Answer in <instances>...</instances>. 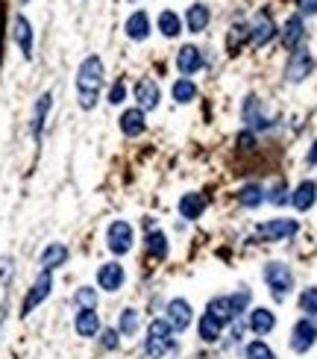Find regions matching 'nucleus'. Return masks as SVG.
Returning a JSON list of instances; mask_svg holds the SVG:
<instances>
[{
    "label": "nucleus",
    "mask_w": 317,
    "mask_h": 359,
    "mask_svg": "<svg viewBox=\"0 0 317 359\" xmlns=\"http://www.w3.org/2000/svg\"><path fill=\"white\" fill-rule=\"evenodd\" d=\"M106 83V68H103V59L100 56H85L77 68V97H80V106L85 112H91L100 100V89Z\"/></svg>",
    "instance_id": "f257e3e1"
},
{
    "label": "nucleus",
    "mask_w": 317,
    "mask_h": 359,
    "mask_svg": "<svg viewBox=\"0 0 317 359\" xmlns=\"http://www.w3.org/2000/svg\"><path fill=\"white\" fill-rule=\"evenodd\" d=\"M168 353H179L177 333L165 318H156V321H150L147 336H144V356L147 359H165Z\"/></svg>",
    "instance_id": "f03ea898"
},
{
    "label": "nucleus",
    "mask_w": 317,
    "mask_h": 359,
    "mask_svg": "<svg viewBox=\"0 0 317 359\" xmlns=\"http://www.w3.org/2000/svg\"><path fill=\"white\" fill-rule=\"evenodd\" d=\"M262 274H265V283H267L273 300H285L288 295H291V289H294V271L288 268L285 262H267Z\"/></svg>",
    "instance_id": "7ed1b4c3"
},
{
    "label": "nucleus",
    "mask_w": 317,
    "mask_h": 359,
    "mask_svg": "<svg viewBox=\"0 0 317 359\" xmlns=\"http://www.w3.org/2000/svg\"><path fill=\"white\" fill-rule=\"evenodd\" d=\"M300 233V224L294 218H273L256 227V241L262 245H277V241H288L291 236Z\"/></svg>",
    "instance_id": "20e7f679"
},
{
    "label": "nucleus",
    "mask_w": 317,
    "mask_h": 359,
    "mask_svg": "<svg viewBox=\"0 0 317 359\" xmlns=\"http://www.w3.org/2000/svg\"><path fill=\"white\" fill-rule=\"evenodd\" d=\"M133 245H135V227L129 224V221L118 218V221H112V224L106 227V248H109L115 256L129 253V251H133Z\"/></svg>",
    "instance_id": "39448f33"
},
{
    "label": "nucleus",
    "mask_w": 317,
    "mask_h": 359,
    "mask_svg": "<svg viewBox=\"0 0 317 359\" xmlns=\"http://www.w3.org/2000/svg\"><path fill=\"white\" fill-rule=\"evenodd\" d=\"M241 118H244V124H247V130H253V133L256 130H270V127H273V115H267L265 100L256 97V94H250L247 100H244Z\"/></svg>",
    "instance_id": "423d86ee"
},
{
    "label": "nucleus",
    "mask_w": 317,
    "mask_h": 359,
    "mask_svg": "<svg viewBox=\"0 0 317 359\" xmlns=\"http://www.w3.org/2000/svg\"><path fill=\"white\" fill-rule=\"evenodd\" d=\"M50 292H53V271H41V274L36 277V283L30 286V292H27L24 304H21V315H24V318L30 312H36V307L45 304V300L50 297Z\"/></svg>",
    "instance_id": "0eeeda50"
},
{
    "label": "nucleus",
    "mask_w": 317,
    "mask_h": 359,
    "mask_svg": "<svg viewBox=\"0 0 317 359\" xmlns=\"http://www.w3.org/2000/svg\"><path fill=\"white\" fill-rule=\"evenodd\" d=\"M165 321L174 327V333L179 336V333H185V330L191 327V321H194V309H191V304L185 297H174V300H168V307H165Z\"/></svg>",
    "instance_id": "6e6552de"
},
{
    "label": "nucleus",
    "mask_w": 317,
    "mask_h": 359,
    "mask_svg": "<svg viewBox=\"0 0 317 359\" xmlns=\"http://www.w3.org/2000/svg\"><path fill=\"white\" fill-rule=\"evenodd\" d=\"M273 36H277V21H273V15L267 9H258L253 15V21H250V45L265 48Z\"/></svg>",
    "instance_id": "1a4fd4ad"
},
{
    "label": "nucleus",
    "mask_w": 317,
    "mask_h": 359,
    "mask_svg": "<svg viewBox=\"0 0 317 359\" xmlns=\"http://www.w3.org/2000/svg\"><path fill=\"white\" fill-rule=\"evenodd\" d=\"M317 342V324L314 318H300L291 330V351L294 353H309Z\"/></svg>",
    "instance_id": "9d476101"
},
{
    "label": "nucleus",
    "mask_w": 317,
    "mask_h": 359,
    "mask_svg": "<svg viewBox=\"0 0 317 359\" xmlns=\"http://www.w3.org/2000/svg\"><path fill=\"white\" fill-rule=\"evenodd\" d=\"M311 68H314V56L306 48H297L291 53V59H288V65H285V80L288 83H302L311 74Z\"/></svg>",
    "instance_id": "9b49d317"
},
{
    "label": "nucleus",
    "mask_w": 317,
    "mask_h": 359,
    "mask_svg": "<svg viewBox=\"0 0 317 359\" xmlns=\"http://www.w3.org/2000/svg\"><path fill=\"white\" fill-rule=\"evenodd\" d=\"M135 100H138V109L141 112H153L158 104H162V89H158V83L153 77H141L133 89Z\"/></svg>",
    "instance_id": "f8f14e48"
},
{
    "label": "nucleus",
    "mask_w": 317,
    "mask_h": 359,
    "mask_svg": "<svg viewBox=\"0 0 317 359\" xmlns=\"http://www.w3.org/2000/svg\"><path fill=\"white\" fill-rule=\"evenodd\" d=\"M126 283V271L121 262H103L97 268V286L103 292H121Z\"/></svg>",
    "instance_id": "ddd939ff"
},
{
    "label": "nucleus",
    "mask_w": 317,
    "mask_h": 359,
    "mask_svg": "<svg viewBox=\"0 0 317 359\" xmlns=\"http://www.w3.org/2000/svg\"><path fill=\"white\" fill-rule=\"evenodd\" d=\"M177 68H179V74H185V77L197 74V71L203 68V50H200L197 45H182L179 53H177Z\"/></svg>",
    "instance_id": "4468645a"
},
{
    "label": "nucleus",
    "mask_w": 317,
    "mask_h": 359,
    "mask_svg": "<svg viewBox=\"0 0 317 359\" xmlns=\"http://www.w3.org/2000/svg\"><path fill=\"white\" fill-rule=\"evenodd\" d=\"M12 38L18 41L24 59H33V24L27 21V15H15V21H12Z\"/></svg>",
    "instance_id": "2eb2a0df"
},
{
    "label": "nucleus",
    "mask_w": 317,
    "mask_h": 359,
    "mask_svg": "<svg viewBox=\"0 0 317 359\" xmlns=\"http://www.w3.org/2000/svg\"><path fill=\"white\" fill-rule=\"evenodd\" d=\"M121 133L126 136V139H138L144 130H147V118H144V112L135 106V109H124V115H121Z\"/></svg>",
    "instance_id": "dca6fc26"
},
{
    "label": "nucleus",
    "mask_w": 317,
    "mask_h": 359,
    "mask_svg": "<svg viewBox=\"0 0 317 359\" xmlns=\"http://www.w3.org/2000/svg\"><path fill=\"white\" fill-rule=\"evenodd\" d=\"M74 330H77V336H82V339H94L100 333V315L94 309H77Z\"/></svg>",
    "instance_id": "f3484780"
},
{
    "label": "nucleus",
    "mask_w": 317,
    "mask_h": 359,
    "mask_svg": "<svg viewBox=\"0 0 317 359\" xmlns=\"http://www.w3.org/2000/svg\"><path fill=\"white\" fill-rule=\"evenodd\" d=\"M314 200H317V183L314 180H302L291 192V204L297 212H309L314 206Z\"/></svg>",
    "instance_id": "a211bd4d"
},
{
    "label": "nucleus",
    "mask_w": 317,
    "mask_h": 359,
    "mask_svg": "<svg viewBox=\"0 0 317 359\" xmlns=\"http://www.w3.org/2000/svg\"><path fill=\"white\" fill-rule=\"evenodd\" d=\"M124 30H126V36L133 38V41H144V38L150 36V15H147V12H144V9L133 12V15L126 18Z\"/></svg>",
    "instance_id": "6ab92c4d"
},
{
    "label": "nucleus",
    "mask_w": 317,
    "mask_h": 359,
    "mask_svg": "<svg viewBox=\"0 0 317 359\" xmlns=\"http://www.w3.org/2000/svg\"><path fill=\"white\" fill-rule=\"evenodd\" d=\"M38 262H41V271H56L59 265L68 262V248L62 245V241H53V245H47L45 251H41Z\"/></svg>",
    "instance_id": "aec40b11"
},
{
    "label": "nucleus",
    "mask_w": 317,
    "mask_h": 359,
    "mask_svg": "<svg viewBox=\"0 0 317 359\" xmlns=\"http://www.w3.org/2000/svg\"><path fill=\"white\" fill-rule=\"evenodd\" d=\"M179 215L185 221H197L200 215H203V209H206V197L203 195H197V192H189V195H182L179 197Z\"/></svg>",
    "instance_id": "412c9836"
},
{
    "label": "nucleus",
    "mask_w": 317,
    "mask_h": 359,
    "mask_svg": "<svg viewBox=\"0 0 317 359\" xmlns=\"http://www.w3.org/2000/svg\"><path fill=\"white\" fill-rule=\"evenodd\" d=\"M302 36H306V27H302V15H291L285 21V30H282V48L285 50H297Z\"/></svg>",
    "instance_id": "4be33fe9"
},
{
    "label": "nucleus",
    "mask_w": 317,
    "mask_h": 359,
    "mask_svg": "<svg viewBox=\"0 0 317 359\" xmlns=\"http://www.w3.org/2000/svg\"><path fill=\"white\" fill-rule=\"evenodd\" d=\"M212 21V12L206 3H191L189 12H185V27H189V33H203Z\"/></svg>",
    "instance_id": "5701e85b"
},
{
    "label": "nucleus",
    "mask_w": 317,
    "mask_h": 359,
    "mask_svg": "<svg viewBox=\"0 0 317 359\" xmlns=\"http://www.w3.org/2000/svg\"><path fill=\"white\" fill-rule=\"evenodd\" d=\"M223 327H226V324H221L218 318H214V315L203 312V318H200V324H197L200 342H206V344H218V342H221V336H223Z\"/></svg>",
    "instance_id": "b1692460"
},
{
    "label": "nucleus",
    "mask_w": 317,
    "mask_h": 359,
    "mask_svg": "<svg viewBox=\"0 0 317 359\" xmlns=\"http://www.w3.org/2000/svg\"><path fill=\"white\" fill-rule=\"evenodd\" d=\"M206 312L209 315H214L221 324H233L238 315H235V309H233V300H229V295H218V297H212L209 300V307H206Z\"/></svg>",
    "instance_id": "393cba45"
},
{
    "label": "nucleus",
    "mask_w": 317,
    "mask_h": 359,
    "mask_svg": "<svg viewBox=\"0 0 317 359\" xmlns=\"http://www.w3.org/2000/svg\"><path fill=\"white\" fill-rule=\"evenodd\" d=\"M250 330L256 336H267V333H273V327H277V315H273L270 309H265V307H258V309H253L250 312Z\"/></svg>",
    "instance_id": "a878e982"
},
{
    "label": "nucleus",
    "mask_w": 317,
    "mask_h": 359,
    "mask_svg": "<svg viewBox=\"0 0 317 359\" xmlns=\"http://www.w3.org/2000/svg\"><path fill=\"white\" fill-rule=\"evenodd\" d=\"M156 27H158V33H162L165 38H177V36L182 33V18H179V12L162 9V12H158V18H156Z\"/></svg>",
    "instance_id": "bb28decb"
},
{
    "label": "nucleus",
    "mask_w": 317,
    "mask_h": 359,
    "mask_svg": "<svg viewBox=\"0 0 317 359\" xmlns=\"http://www.w3.org/2000/svg\"><path fill=\"white\" fill-rule=\"evenodd\" d=\"M138 330H141V312L133 309V307H126V309L121 312V318H118V333H121V339L138 336Z\"/></svg>",
    "instance_id": "cd10ccee"
},
{
    "label": "nucleus",
    "mask_w": 317,
    "mask_h": 359,
    "mask_svg": "<svg viewBox=\"0 0 317 359\" xmlns=\"http://www.w3.org/2000/svg\"><path fill=\"white\" fill-rule=\"evenodd\" d=\"M50 106H53V94L50 92H45V94L36 100V109H33V136L36 139L41 136V130H45V121H47Z\"/></svg>",
    "instance_id": "c85d7f7f"
},
{
    "label": "nucleus",
    "mask_w": 317,
    "mask_h": 359,
    "mask_svg": "<svg viewBox=\"0 0 317 359\" xmlns=\"http://www.w3.org/2000/svg\"><path fill=\"white\" fill-rule=\"evenodd\" d=\"M144 248H147V253L156 256V260H165L168 256V236L162 230H150L147 239H144Z\"/></svg>",
    "instance_id": "c756f323"
},
{
    "label": "nucleus",
    "mask_w": 317,
    "mask_h": 359,
    "mask_svg": "<svg viewBox=\"0 0 317 359\" xmlns=\"http://www.w3.org/2000/svg\"><path fill=\"white\" fill-rule=\"evenodd\" d=\"M170 94H174L177 104H191V100H197V83L189 77H179L174 83V89H170Z\"/></svg>",
    "instance_id": "7c9ffc66"
},
{
    "label": "nucleus",
    "mask_w": 317,
    "mask_h": 359,
    "mask_svg": "<svg viewBox=\"0 0 317 359\" xmlns=\"http://www.w3.org/2000/svg\"><path fill=\"white\" fill-rule=\"evenodd\" d=\"M238 200H241V206L256 209V206H262V200H265V189H262L258 183H250V185H244V189H241Z\"/></svg>",
    "instance_id": "2f4dec72"
},
{
    "label": "nucleus",
    "mask_w": 317,
    "mask_h": 359,
    "mask_svg": "<svg viewBox=\"0 0 317 359\" xmlns=\"http://www.w3.org/2000/svg\"><path fill=\"white\" fill-rule=\"evenodd\" d=\"M244 359H277V353H273L267 342L253 339V342H247V348H244Z\"/></svg>",
    "instance_id": "473e14b6"
},
{
    "label": "nucleus",
    "mask_w": 317,
    "mask_h": 359,
    "mask_svg": "<svg viewBox=\"0 0 317 359\" xmlns=\"http://www.w3.org/2000/svg\"><path fill=\"white\" fill-rule=\"evenodd\" d=\"M244 41H250V24H235L233 30H229V36H226V50L235 53Z\"/></svg>",
    "instance_id": "72a5a7b5"
},
{
    "label": "nucleus",
    "mask_w": 317,
    "mask_h": 359,
    "mask_svg": "<svg viewBox=\"0 0 317 359\" xmlns=\"http://www.w3.org/2000/svg\"><path fill=\"white\" fill-rule=\"evenodd\" d=\"M74 304L80 309H94L97 307V289H91V286H80V289L74 292Z\"/></svg>",
    "instance_id": "f704fd0d"
},
{
    "label": "nucleus",
    "mask_w": 317,
    "mask_h": 359,
    "mask_svg": "<svg viewBox=\"0 0 317 359\" xmlns=\"http://www.w3.org/2000/svg\"><path fill=\"white\" fill-rule=\"evenodd\" d=\"M300 309L306 312V318H314V315H317V286H309V289H302V295H300Z\"/></svg>",
    "instance_id": "c9c22d12"
},
{
    "label": "nucleus",
    "mask_w": 317,
    "mask_h": 359,
    "mask_svg": "<svg viewBox=\"0 0 317 359\" xmlns=\"http://www.w3.org/2000/svg\"><path fill=\"white\" fill-rule=\"evenodd\" d=\"M229 300H233V309H235V315L241 318V315L247 312V307H250V300H253V292H250V289H238L235 295H229Z\"/></svg>",
    "instance_id": "e433bc0d"
},
{
    "label": "nucleus",
    "mask_w": 317,
    "mask_h": 359,
    "mask_svg": "<svg viewBox=\"0 0 317 359\" xmlns=\"http://www.w3.org/2000/svg\"><path fill=\"white\" fill-rule=\"evenodd\" d=\"M265 200H270V204L273 206H282V204H288V200H291V197H288V189H285V180H277V183H273L270 185V192H267V197Z\"/></svg>",
    "instance_id": "4c0bfd02"
},
{
    "label": "nucleus",
    "mask_w": 317,
    "mask_h": 359,
    "mask_svg": "<svg viewBox=\"0 0 317 359\" xmlns=\"http://www.w3.org/2000/svg\"><path fill=\"white\" fill-rule=\"evenodd\" d=\"M100 348H103V351H118V344H121V333H118V330H100Z\"/></svg>",
    "instance_id": "58836bf2"
},
{
    "label": "nucleus",
    "mask_w": 317,
    "mask_h": 359,
    "mask_svg": "<svg viewBox=\"0 0 317 359\" xmlns=\"http://www.w3.org/2000/svg\"><path fill=\"white\" fill-rule=\"evenodd\" d=\"M124 100H126V83L124 80H115V85L109 89V104L112 106H121Z\"/></svg>",
    "instance_id": "ea45409f"
},
{
    "label": "nucleus",
    "mask_w": 317,
    "mask_h": 359,
    "mask_svg": "<svg viewBox=\"0 0 317 359\" xmlns=\"http://www.w3.org/2000/svg\"><path fill=\"white\" fill-rule=\"evenodd\" d=\"M253 145H256L253 130H241V133H238V148H241V150H253Z\"/></svg>",
    "instance_id": "a19ab883"
},
{
    "label": "nucleus",
    "mask_w": 317,
    "mask_h": 359,
    "mask_svg": "<svg viewBox=\"0 0 317 359\" xmlns=\"http://www.w3.org/2000/svg\"><path fill=\"white\" fill-rule=\"evenodd\" d=\"M300 15H317V0H297Z\"/></svg>",
    "instance_id": "79ce46f5"
},
{
    "label": "nucleus",
    "mask_w": 317,
    "mask_h": 359,
    "mask_svg": "<svg viewBox=\"0 0 317 359\" xmlns=\"http://www.w3.org/2000/svg\"><path fill=\"white\" fill-rule=\"evenodd\" d=\"M12 256H6L3 262H0V280H3V286H9V280H12Z\"/></svg>",
    "instance_id": "37998d69"
},
{
    "label": "nucleus",
    "mask_w": 317,
    "mask_h": 359,
    "mask_svg": "<svg viewBox=\"0 0 317 359\" xmlns=\"http://www.w3.org/2000/svg\"><path fill=\"white\" fill-rule=\"evenodd\" d=\"M309 162L317 165V139H314V145H311V150H309Z\"/></svg>",
    "instance_id": "c03bdc74"
},
{
    "label": "nucleus",
    "mask_w": 317,
    "mask_h": 359,
    "mask_svg": "<svg viewBox=\"0 0 317 359\" xmlns=\"http://www.w3.org/2000/svg\"><path fill=\"white\" fill-rule=\"evenodd\" d=\"M0 324H3V309H0Z\"/></svg>",
    "instance_id": "a18cd8bd"
},
{
    "label": "nucleus",
    "mask_w": 317,
    "mask_h": 359,
    "mask_svg": "<svg viewBox=\"0 0 317 359\" xmlns=\"http://www.w3.org/2000/svg\"><path fill=\"white\" fill-rule=\"evenodd\" d=\"M129 3H138V0H129Z\"/></svg>",
    "instance_id": "49530a36"
},
{
    "label": "nucleus",
    "mask_w": 317,
    "mask_h": 359,
    "mask_svg": "<svg viewBox=\"0 0 317 359\" xmlns=\"http://www.w3.org/2000/svg\"><path fill=\"white\" fill-rule=\"evenodd\" d=\"M24 3H27V0H24Z\"/></svg>",
    "instance_id": "de8ad7c7"
}]
</instances>
